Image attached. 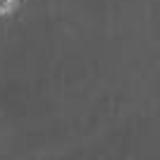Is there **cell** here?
<instances>
[{
	"label": "cell",
	"mask_w": 160,
	"mask_h": 160,
	"mask_svg": "<svg viewBox=\"0 0 160 160\" xmlns=\"http://www.w3.org/2000/svg\"><path fill=\"white\" fill-rule=\"evenodd\" d=\"M12 5H14V0H0V12H7Z\"/></svg>",
	"instance_id": "cell-1"
}]
</instances>
